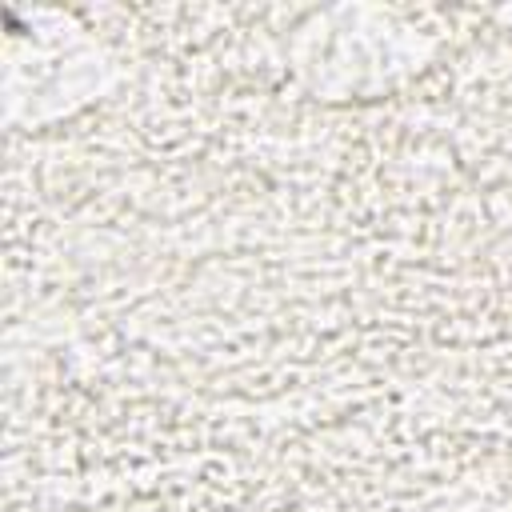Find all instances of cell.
<instances>
[{"label":"cell","instance_id":"1","mask_svg":"<svg viewBox=\"0 0 512 512\" xmlns=\"http://www.w3.org/2000/svg\"><path fill=\"white\" fill-rule=\"evenodd\" d=\"M432 44L376 8L316 12L292 36V60L300 80L320 96L372 100L420 72Z\"/></svg>","mask_w":512,"mask_h":512}]
</instances>
